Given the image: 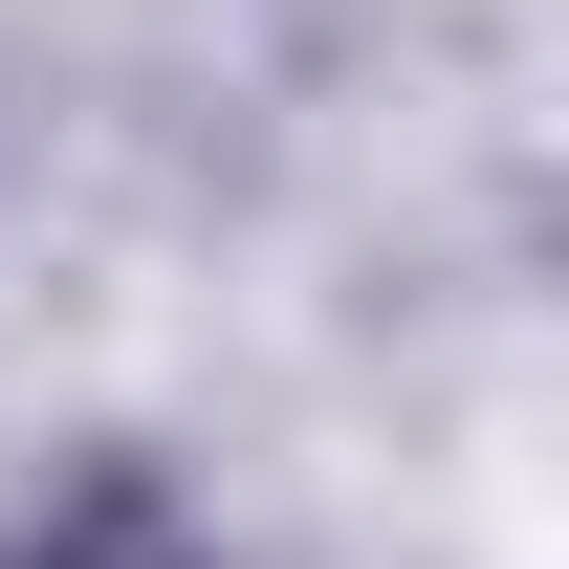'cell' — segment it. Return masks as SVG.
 Instances as JSON below:
<instances>
[{"instance_id": "cell-1", "label": "cell", "mask_w": 569, "mask_h": 569, "mask_svg": "<svg viewBox=\"0 0 569 569\" xmlns=\"http://www.w3.org/2000/svg\"><path fill=\"white\" fill-rule=\"evenodd\" d=\"M44 569H176V548H153V526H88V548H44Z\"/></svg>"}]
</instances>
